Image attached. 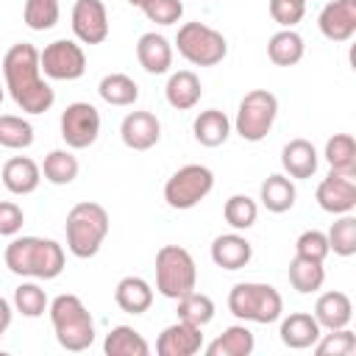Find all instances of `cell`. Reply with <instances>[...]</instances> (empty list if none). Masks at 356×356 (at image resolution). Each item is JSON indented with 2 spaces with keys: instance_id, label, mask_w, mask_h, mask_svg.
<instances>
[{
  "instance_id": "obj_1",
  "label": "cell",
  "mask_w": 356,
  "mask_h": 356,
  "mask_svg": "<svg viewBox=\"0 0 356 356\" xmlns=\"http://www.w3.org/2000/svg\"><path fill=\"white\" fill-rule=\"evenodd\" d=\"M3 78H6V89L14 97V103L28 114H44L56 100V92L42 78L39 50L28 42H17L6 50Z\"/></svg>"
},
{
  "instance_id": "obj_2",
  "label": "cell",
  "mask_w": 356,
  "mask_h": 356,
  "mask_svg": "<svg viewBox=\"0 0 356 356\" xmlns=\"http://www.w3.org/2000/svg\"><path fill=\"white\" fill-rule=\"evenodd\" d=\"M6 267L25 278H58L64 270V248L56 239L17 236L6 248Z\"/></svg>"
},
{
  "instance_id": "obj_3",
  "label": "cell",
  "mask_w": 356,
  "mask_h": 356,
  "mask_svg": "<svg viewBox=\"0 0 356 356\" xmlns=\"http://www.w3.org/2000/svg\"><path fill=\"white\" fill-rule=\"evenodd\" d=\"M108 211L100 206V203H92V200H83V203H75L67 214V248L72 256L78 259H92L103 239L108 236Z\"/></svg>"
},
{
  "instance_id": "obj_4",
  "label": "cell",
  "mask_w": 356,
  "mask_h": 356,
  "mask_svg": "<svg viewBox=\"0 0 356 356\" xmlns=\"http://www.w3.org/2000/svg\"><path fill=\"white\" fill-rule=\"evenodd\" d=\"M50 323L64 350L81 353L95 342V323L78 295H58L50 303Z\"/></svg>"
},
{
  "instance_id": "obj_5",
  "label": "cell",
  "mask_w": 356,
  "mask_h": 356,
  "mask_svg": "<svg viewBox=\"0 0 356 356\" xmlns=\"http://www.w3.org/2000/svg\"><path fill=\"white\" fill-rule=\"evenodd\" d=\"M228 309L234 317L248 320V323H275L284 312V300L275 286L270 284H256V281H242L228 292Z\"/></svg>"
},
{
  "instance_id": "obj_6",
  "label": "cell",
  "mask_w": 356,
  "mask_h": 356,
  "mask_svg": "<svg viewBox=\"0 0 356 356\" xmlns=\"http://www.w3.org/2000/svg\"><path fill=\"white\" fill-rule=\"evenodd\" d=\"M197 284V267L186 248L181 245H164L156 253V289L164 298H184Z\"/></svg>"
},
{
  "instance_id": "obj_7",
  "label": "cell",
  "mask_w": 356,
  "mask_h": 356,
  "mask_svg": "<svg viewBox=\"0 0 356 356\" xmlns=\"http://www.w3.org/2000/svg\"><path fill=\"white\" fill-rule=\"evenodd\" d=\"M178 53L195 67H214L228 56V42L220 31L203 22H184L175 36Z\"/></svg>"
},
{
  "instance_id": "obj_8",
  "label": "cell",
  "mask_w": 356,
  "mask_h": 356,
  "mask_svg": "<svg viewBox=\"0 0 356 356\" xmlns=\"http://www.w3.org/2000/svg\"><path fill=\"white\" fill-rule=\"evenodd\" d=\"M278 114V97L267 89H250L242 100H239V111H236V134L245 142H261Z\"/></svg>"
},
{
  "instance_id": "obj_9",
  "label": "cell",
  "mask_w": 356,
  "mask_h": 356,
  "mask_svg": "<svg viewBox=\"0 0 356 356\" xmlns=\"http://www.w3.org/2000/svg\"><path fill=\"white\" fill-rule=\"evenodd\" d=\"M211 189H214V172L203 164H186L175 170L164 184V200L170 209L186 211L195 209Z\"/></svg>"
},
{
  "instance_id": "obj_10",
  "label": "cell",
  "mask_w": 356,
  "mask_h": 356,
  "mask_svg": "<svg viewBox=\"0 0 356 356\" xmlns=\"http://www.w3.org/2000/svg\"><path fill=\"white\" fill-rule=\"evenodd\" d=\"M39 67L53 81H78L86 72V56L78 42L56 39L39 53Z\"/></svg>"
},
{
  "instance_id": "obj_11",
  "label": "cell",
  "mask_w": 356,
  "mask_h": 356,
  "mask_svg": "<svg viewBox=\"0 0 356 356\" xmlns=\"http://www.w3.org/2000/svg\"><path fill=\"white\" fill-rule=\"evenodd\" d=\"M100 134V114L92 103H70L61 111V139L67 142V147L72 150H83L89 145H95Z\"/></svg>"
},
{
  "instance_id": "obj_12",
  "label": "cell",
  "mask_w": 356,
  "mask_h": 356,
  "mask_svg": "<svg viewBox=\"0 0 356 356\" xmlns=\"http://www.w3.org/2000/svg\"><path fill=\"white\" fill-rule=\"evenodd\" d=\"M72 33L83 44H100L108 36V11L103 0H75L72 6Z\"/></svg>"
},
{
  "instance_id": "obj_13",
  "label": "cell",
  "mask_w": 356,
  "mask_h": 356,
  "mask_svg": "<svg viewBox=\"0 0 356 356\" xmlns=\"http://www.w3.org/2000/svg\"><path fill=\"white\" fill-rule=\"evenodd\" d=\"M317 203L328 214H350L356 206V175L331 170L317 186Z\"/></svg>"
},
{
  "instance_id": "obj_14",
  "label": "cell",
  "mask_w": 356,
  "mask_h": 356,
  "mask_svg": "<svg viewBox=\"0 0 356 356\" xmlns=\"http://www.w3.org/2000/svg\"><path fill=\"white\" fill-rule=\"evenodd\" d=\"M320 33L331 42H348L356 33V0H331L317 17Z\"/></svg>"
},
{
  "instance_id": "obj_15",
  "label": "cell",
  "mask_w": 356,
  "mask_h": 356,
  "mask_svg": "<svg viewBox=\"0 0 356 356\" xmlns=\"http://www.w3.org/2000/svg\"><path fill=\"white\" fill-rule=\"evenodd\" d=\"M200 348H203L200 328L192 325V323H184V320L167 325L156 339V353L159 356H195Z\"/></svg>"
},
{
  "instance_id": "obj_16",
  "label": "cell",
  "mask_w": 356,
  "mask_h": 356,
  "mask_svg": "<svg viewBox=\"0 0 356 356\" xmlns=\"http://www.w3.org/2000/svg\"><path fill=\"white\" fill-rule=\"evenodd\" d=\"M120 136L131 150H150L161 136V122L150 111H131L120 125Z\"/></svg>"
},
{
  "instance_id": "obj_17",
  "label": "cell",
  "mask_w": 356,
  "mask_h": 356,
  "mask_svg": "<svg viewBox=\"0 0 356 356\" xmlns=\"http://www.w3.org/2000/svg\"><path fill=\"white\" fill-rule=\"evenodd\" d=\"M0 178H3V186L11 195H31V192H36V186L42 181V170H39V164L33 159L14 156V159H8L3 164Z\"/></svg>"
},
{
  "instance_id": "obj_18",
  "label": "cell",
  "mask_w": 356,
  "mask_h": 356,
  "mask_svg": "<svg viewBox=\"0 0 356 356\" xmlns=\"http://www.w3.org/2000/svg\"><path fill=\"white\" fill-rule=\"evenodd\" d=\"M314 320L325 331L345 328L353 320V303H350V298L345 292H337V289L320 295L317 303H314Z\"/></svg>"
},
{
  "instance_id": "obj_19",
  "label": "cell",
  "mask_w": 356,
  "mask_h": 356,
  "mask_svg": "<svg viewBox=\"0 0 356 356\" xmlns=\"http://www.w3.org/2000/svg\"><path fill=\"white\" fill-rule=\"evenodd\" d=\"M278 334H281V342L286 348L303 350V348H312L320 339L323 328L317 325L314 314H309V312H292L289 317L281 320V331Z\"/></svg>"
},
{
  "instance_id": "obj_20",
  "label": "cell",
  "mask_w": 356,
  "mask_h": 356,
  "mask_svg": "<svg viewBox=\"0 0 356 356\" xmlns=\"http://www.w3.org/2000/svg\"><path fill=\"white\" fill-rule=\"evenodd\" d=\"M253 259V245L239 234H222L211 242V261L222 270H242Z\"/></svg>"
},
{
  "instance_id": "obj_21",
  "label": "cell",
  "mask_w": 356,
  "mask_h": 356,
  "mask_svg": "<svg viewBox=\"0 0 356 356\" xmlns=\"http://www.w3.org/2000/svg\"><path fill=\"white\" fill-rule=\"evenodd\" d=\"M136 58L145 72L161 75L172 64V44L161 33H142L136 42Z\"/></svg>"
},
{
  "instance_id": "obj_22",
  "label": "cell",
  "mask_w": 356,
  "mask_h": 356,
  "mask_svg": "<svg viewBox=\"0 0 356 356\" xmlns=\"http://www.w3.org/2000/svg\"><path fill=\"white\" fill-rule=\"evenodd\" d=\"M164 95H167V103L178 111H189L197 106L200 95H203V86H200V78L192 72V70H178L170 75L167 86H164Z\"/></svg>"
},
{
  "instance_id": "obj_23",
  "label": "cell",
  "mask_w": 356,
  "mask_h": 356,
  "mask_svg": "<svg viewBox=\"0 0 356 356\" xmlns=\"http://www.w3.org/2000/svg\"><path fill=\"white\" fill-rule=\"evenodd\" d=\"M281 164L289 178H312L317 172V150L309 139H292L281 150Z\"/></svg>"
},
{
  "instance_id": "obj_24",
  "label": "cell",
  "mask_w": 356,
  "mask_h": 356,
  "mask_svg": "<svg viewBox=\"0 0 356 356\" xmlns=\"http://www.w3.org/2000/svg\"><path fill=\"white\" fill-rule=\"evenodd\" d=\"M114 300L128 314H145L150 309V303H153V289H150V284L145 278L125 275L114 289Z\"/></svg>"
},
{
  "instance_id": "obj_25",
  "label": "cell",
  "mask_w": 356,
  "mask_h": 356,
  "mask_svg": "<svg viewBox=\"0 0 356 356\" xmlns=\"http://www.w3.org/2000/svg\"><path fill=\"white\" fill-rule=\"evenodd\" d=\"M192 131H195V139L203 147H220L231 134V120L220 108H206V111H200L195 117Z\"/></svg>"
},
{
  "instance_id": "obj_26",
  "label": "cell",
  "mask_w": 356,
  "mask_h": 356,
  "mask_svg": "<svg viewBox=\"0 0 356 356\" xmlns=\"http://www.w3.org/2000/svg\"><path fill=\"white\" fill-rule=\"evenodd\" d=\"M253 348H256L253 331L245 325H231L214 342L206 345V353L209 356H250Z\"/></svg>"
},
{
  "instance_id": "obj_27",
  "label": "cell",
  "mask_w": 356,
  "mask_h": 356,
  "mask_svg": "<svg viewBox=\"0 0 356 356\" xmlns=\"http://www.w3.org/2000/svg\"><path fill=\"white\" fill-rule=\"evenodd\" d=\"M103 350H106V356H147L150 353V345H147V339L136 328L117 325V328H111L106 334Z\"/></svg>"
},
{
  "instance_id": "obj_28",
  "label": "cell",
  "mask_w": 356,
  "mask_h": 356,
  "mask_svg": "<svg viewBox=\"0 0 356 356\" xmlns=\"http://www.w3.org/2000/svg\"><path fill=\"white\" fill-rule=\"evenodd\" d=\"M303 50H306V44H303L300 33H295L292 28H284V31L273 33L270 42H267V56H270V61L275 67H292V64H298L303 58Z\"/></svg>"
},
{
  "instance_id": "obj_29",
  "label": "cell",
  "mask_w": 356,
  "mask_h": 356,
  "mask_svg": "<svg viewBox=\"0 0 356 356\" xmlns=\"http://www.w3.org/2000/svg\"><path fill=\"white\" fill-rule=\"evenodd\" d=\"M295 197H298V192H295V184L286 178V175H270L264 184H261V203H264V209L267 211H273V214H284V211H289L292 206H295Z\"/></svg>"
},
{
  "instance_id": "obj_30",
  "label": "cell",
  "mask_w": 356,
  "mask_h": 356,
  "mask_svg": "<svg viewBox=\"0 0 356 356\" xmlns=\"http://www.w3.org/2000/svg\"><path fill=\"white\" fill-rule=\"evenodd\" d=\"M323 281H325L323 261L306 259V256H298V253H295V259L289 261V284H292L298 292L309 295V292H317V289L323 286Z\"/></svg>"
},
{
  "instance_id": "obj_31",
  "label": "cell",
  "mask_w": 356,
  "mask_h": 356,
  "mask_svg": "<svg viewBox=\"0 0 356 356\" xmlns=\"http://www.w3.org/2000/svg\"><path fill=\"white\" fill-rule=\"evenodd\" d=\"M325 161L334 172L356 175V142L350 134H334L325 142Z\"/></svg>"
},
{
  "instance_id": "obj_32",
  "label": "cell",
  "mask_w": 356,
  "mask_h": 356,
  "mask_svg": "<svg viewBox=\"0 0 356 356\" xmlns=\"http://www.w3.org/2000/svg\"><path fill=\"white\" fill-rule=\"evenodd\" d=\"M78 159L70 150H50L42 161V175L44 181L56 184V186H67L78 178Z\"/></svg>"
},
{
  "instance_id": "obj_33",
  "label": "cell",
  "mask_w": 356,
  "mask_h": 356,
  "mask_svg": "<svg viewBox=\"0 0 356 356\" xmlns=\"http://www.w3.org/2000/svg\"><path fill=\"white\" fill-rule=\"evenodd\" d=\"M97 92H100V97H103L108 106H131V103H136V97H139L136 81L128 78L125 72H111V75H106V78L100 81Z\"/></svg>"
},
{
  "instance_id": "obj_34",
  "label": "cell",
  "mask_w": 356,
  "mask_h": 356,
  "mask_svg": "<svg viewBox=\"0 0 356 356\" xmlns=\"http://www.w3.org/2000/svg\"><path fill=\"white\" fill-rule=\"evenodd\" d=\"M211 317H214V300L209 295L192 289L184 298H178V320L203 328L206 323H211Z\"/></svg>"
},
{
  "instance_id": "obj_35",
  "label": "cell",
  "mask_w": 356,
  "mask_h": 356,
  "mask_svg": "<svg viewBox=\"0 0 356 356\" xmlns=\"http://www.w3.org/2000/svg\"><path fill=\"white\" fill-rule=\"evenodd\" d=\"M0 145L8 150H25L33 145V125L17 114H0Z\"/></svg>"
},
{
  "instance_id": "obj_36",
  "label": "cell",
  "mask_w": 356,
  "mask_h": 356,
  "mask_svg": "<svg viewBox=\"0 0 356 356\" xmlns=\"http://www.w3.org/2000/svg\"><path fill=\"white\" fill-rule=\"evenodd\" d=\"M222 217L234 231H248L259 217V206L248 195H231L222 206Z\"/></svg>"
},
{
  "instance_id": "obj_37",
  "label": "cell",
  "mask_w": 356,
  "mask_h": 356,
  "mask_svg": "<svg viewBox=\"0 0 356 356\" xmlns=\"http://www.w3.org/2000/svg\"><path fill=\"white\" fill-rule=\"evenodd\" d=\"M325 236H328V250H334L337 256H345V259L353 256L356 253V217L342 214Z\"/></svg>"
},
{
  "instance_id": "obj_38",
  "label": "cell",
  "mask_w": 356,
  "mask_h": 356,
  "mask_svg": "<svg viewBox=\"0 0 356 356\" xmlns=\"http://www.w3.org/2000/svg\"><path fill=\"white\" fill-rule=\"evenodd\" d=\"M58 0H25L22 19L31 31H50L58 22Z\"/></svg>"
},
{
  "instance_id": "obj_39",
  "label": "cell",
  "mask_w": 356,
  "mask_h": 356,
  "mask_svg": "<svg viewBox=\"0 0 356 356\" xmlns=\"http://www.w3.org/2000/svg\"><path fill=\"white\" fill-rule=\"evenodd\" d=\"M14 306L25 317H42L50 303H47V295L39 284H19L14 289Z\"/></svg>"
},
{
  "instance_id": "obj_40",
  "label": "cell",
  "mask_w": 356,
  "mask_h": 356,
  "mask_svg": "<svg viewBox=\"0 0 356 356\" xmlns=\"http://www.w3.org/2000/svg\"><path fill=\"white\" fill-rule=\"evenodd\" d=\"M317 356H350L356 350V334L345 325V328H334L331 334H325L323 339L314 342Z\"/></svg>"
},
{
  "instance_id": "obj_41",
  "label": "cell",
  "mask_w": 356,
  "mask_h": 356,
  "mask_svg": "<svg viewBox=\"0 0 356 356\" xmlns=\"http://www.w3.org/2000/svg\"><path fill=\"white\" fill-rule=\"evenodd\" d=\"M139 8L156 25H172L184 17V3L181 0H145Z\"/></svg>"
},
{
  "instance_id": "obj_42",
  "label": "cell",
  "mask_w": 356,
  "mask_h": 356,
  "mask_svg": "<svg viewBox=\"0 0 356 356\" xmlns=\"http://www.w3.org/2000/svg\"><path fill=\"white\" fill-rule=\"evenodd\" d=\"M295 253L298 256H306V259H317V261H325V256L331 253L328 250V236L323 231H303L295 242Z\"/></svg>"
},
{
  "instance_id": "obj_43",
  "label": "cell",
  "mask_w": 356,
  "mask_h": 356,
  "mask_svg": "<svg viewBox=\"0 0 356 356\" xmlns=\"http://www.w3.org/2000/svg\"><path fill=\"white\" fill-rule=\"evenodd\" d=\"M306 14V3L303 0H270V17L281 25V28H292L303 19Z\"/></svg>"
},
{
  "instance_id": "obj_44",
  "label": "cell",
  "mask_w": 356,
  "mask_h": 356,
  "mask_svg": "<svg viewBox=\"0 0 356 356\" xmlns=\"http://www.w3.org/2000/svg\"><path fill=\"white\" fill-rule=\"evenodd\" d=\"M25 222V214L17 203L11 200H0V234L3 236H14Z\"/></svg>"
},
{
  "instance_id": "obj_45",
  "label": "cell",
  "mask_w": 356,
  "mask_h": 356,
  "mask_svg": "<svg viewBox=\"0 0 356 356\" xmlns=\"http://www.w3.org/2000/svg\"><path fill=\"white\" fill-rule=\"evenodd\" d=\"M8 325H11V303L0 298V337L8 331Z\"/></svg>"
},
{
  "instance_id": "obj_46",
  "label": "cell",
  "mask_w": 356,
  "mask_h": 356,
  "mask_svg": "<svg viewBox=\"0 0 356 356\" xmlns=\"http://www.w3.org/2000/svg\"><path fill=\"white\" fill-rule=\"evenodd\" d=\"M128 3H131V6H136V8H139V6H142V3H145V0H128Z\"/></svg>"
},
{
  "instance_id": "obj_47",
  "label": "cell",
  "mask_w": 356,
  "mask_h": 356,
  "mask_svg": "<svg viewBox=\"0 0 356 356\" xmlns=\"http://www.w3.org/2000/svg\"><path fill=\"white\" fill-rule=\"evenodd\" d=\"M0 103H3V86H0Z\"/></svg>"
},
{
  "instance_id": "obj_48",
  "label": "cell",
  "mask_w": 356,
  "mask_h": 356,
  "mask_svg": "<svg viewBox=\"0 0 356 356\" xmlns=\"http://www.w3.org/2000/svg\"><path fill=\"white\" fill-rule=\"evenodd\" d=\"M303 3H306V0H303Z\"/></svg>"
}]
</instances>
